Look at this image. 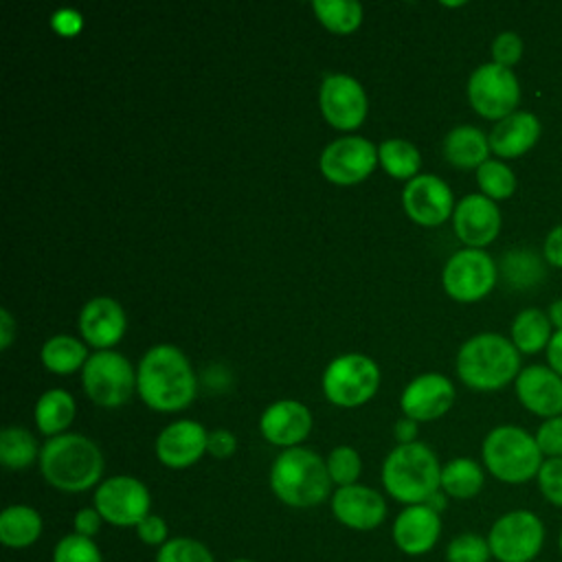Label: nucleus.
<instances>
[{
	"label": "nucleus",
	"instance_id": "42",
	"mask_svg": "<svg viewBox=\"0 0 562 562\" xmlns=\"http://www.w3.org/2000/svg\"><path fill=\"white\" fill-rule=\"evenodd\" d=\"M134 529H136L138 540L149 544V547H158L160 549L169 540V527H167L165 518L158 516V514L145 516Z\"/></svg>",
	"mask_w": 562,
	"mask_h": 562
},
{
	"label": "nucleus",
	"instance_id": "30",
	"mask_svg": "<svg viewBox=\"0 0 562 562\" xmlns=\"http://www.w3.org/2000/svg\"><path fill=\"white\" fill-rule=\"evenodd\" d=\"M88 358L90 356L86 345L66 334L48 338L42 347V364L59 375H68L75 373L77 369H83Z\"/></svg>",
	"mask_w": 562,
	"mask_h": 562
},
{
	"label": "nucleus",
	"instance_id": "47",
	"mask_svg": "<svg viewBox=\"0 0 562 562\" xmlns=\"http://www.w3.org/2000/svg\"><path fill=\"white\" fill-rule=\"evenodd\" d=\"M393 435L397 439V443H413L417 439V422L411 417H402L395 422Z\"/></svg>",
	"mask_w": 562,
	"mask_h": 562
},
{
	"label": "nucleus",
	"instance_id": "45",
	"mask_svg": "<svg viewBox=\"0 0 562 562\" xmlns=\"http://www.w3.org/2000/svg\"><path fill=\"white\" fill-rule=\"evenodd\" d=\"M544 259L553 268H562V224L553 226L544 237Z\"/></svg>",
	"mask_w": 562,
	"mask_h": 562
},
{
	"label": "nucleus",
	"instance_id": "18",
	"mask_svg": "<svg viewBox=\"0 0 562 562\" xmlns=\"http://www.w3.org/2000/svg\"><path fill=\"white\" fill-rule=\"evenodd\" d=\"M454 386L441 373L417 375L402 393L400 406L404 417L415 422H430L446 415L454 404Z\"/></svg>",
	"mask_w": 562,
	"mask_h": 562
},
{
	"label": "nucleus",
	"instance_id": "28",
	"mask_svg": "<svg viewBox=\"0 0 562 562\" xmlns=\"http://www.w3.org/2000/svg\"><path fill=\"white\" fill-rule=\"evenodd\" d=\"M483 483H485L483 468L474 459L457 457L446 465H441L439 485L448 498H457V501L474 498L483 490Z\"/></svg>",
	"mask_w": 562,
	"mask_h": 562
},
{
	"label": "nucleus",
	"instance_id": "14",
	"mask_svg": "<svg viewBox=\"0 0 562 562\" xmlns=\"http://www.w3.org/2000/svg\"><path fill=\"white\" fill-rule=\"evenodd\" d=\"M318 103L325 121L342 132L358 130L364 123L369 110L367 92L360 81L340 72L327 75L323 79Z\"/></svg>",
	"mask_w": 562,
	"mask_h": 562
},
{
	"label": "nucleus",
	"instance_id": "27",
	"mask_svg": "<svg viewBox=\"0 0 562 562\" xmlns=\"http://www.w3.org/2000/svg\"><path fill=\"white\" fill-rule=\"evenodd\" d=\"M512 342L520 353L533 356L538 351H544L551 336H553V325L549 321V314L538 310V307H527L518 312L512 321Z\"/></svg>",
	"mask_w": 562,
	"mask_h": 562
},
{
	"label": "nucleus",
	"instance_id": "7",
	"mask_svg": "<svg viewBox=\"0 0 562 562\" xmlns=\"http://www.w3.org/2000/svg\"><path fill=\"white\" fill-rule=\"evenodd\" d=\"M485 538L496 562H533L544 547L547 531L533 512L512 509L492 522Z\"/></svg>",
	"mask_w": 562,
	"mask_h": 562
},
{
	"label": "nucleus",
	"instance_id": "12",
	"mask_svg": "<svg viewBox=\"0 0 562 562\" xmlns=\"http://www.w3.org/2000/svg\"><path fill=\"white\" fill-rule=\"evenodd\" d=\"M94 507L108 525L136 527L145 516L151 514V496L147 485L136 476L116 474L97 485Z\"/></svg>",
	"mask_w": 562,
	"mask_h": 562
},
{
	"label": "nucleus",
	"instance_id": "13",
	"mask_svg": "<svg viewBox=\"0 0 562 562\" xmlns=\"http://www.w3.org/2000/svg\"><path fill=\"white\" fill-rule=\"evenodd\" d=\"M323 176L340 187L367 180L378 165V147L362 136H342L329 143L321 154Z\"/></svg>",
	"mask_w": 562,
	"mask_h": 562
},
{
	"label": "nucleus",
	"instance_id": "44",
	"mask_svg": "<svg viewBox=\"0 0 562 562\" xmlns=\"http://www.w3.org/2000/svg\"><path fill=\"white\" fill-rule=\"evenodd\" d=\"M237 450V439L233 432L228 430H213L209 432V446H206V452L215 459H228L233 457Z\"/></svg>",
	"mask_w": 562,
	"mask_h": 562
},
{
	"label": "nucleus",
	"instance_id": "49",
	"mask_svg": "<svg viewBox=\"0 0 562 562\" xmlns=\"http://www.w3.org/2000/svg\"><path fill=\"white\" fill-rule=\"evenodd\" d=\"M424 505H428L432 512L441 514V512L448 507V496H446L441 490H437L435 494H430V496L426 498V503H424Z\"/></svg>",
	"mask_w": 562,
	"mask_h": 562
},
{
	"label": "nucleus",
	"instance_id": "25",
	"mask_svg": "<svg viewBox=\"0 0 562 562\" xmlns=\"http://www.w3.org/2000/svg\"><path fill=\"white\" fill-rule=\"evenodd\" d=\"M490 151L487 134L474 125H457L443 138V158L459 169H479Z\"/></svg>",
	"mask_w": 562,
	"mask_h": 562
},
{
	"label": "nucleus",
	"instance_id": "15",
	"mask_svg": "<svg viewBox=\"0 0 562 562\" xmlns=\"http://www.w3.org/2000/svg\"><path fill=\"white\" fill-rule=\"evenodd\" d=\"M402 204L406 215L419 226H439L454 213L450 187L432 173H422L408 180L402 193Z\"/></svg>",
	"mask_w": 562,
	"mask_h": 562
},
{
	"label": "nucleus",
	"instance_id": "26",
	"mask_svg": "<svg viewBox=\"0 0 562 562\" xmlns=\"http://www.w3.org/2000/svg\"><path fill=\"white\" fill-rule=\"evenodd\" d=\"M44 522L31 505H9L0 514V542L9 549H26L42 536Z\"/></svg>",
	"mask_w": 562,
	"mask_h": 562
},
{
	"label": "nucleus",
	"instance_id": "41",
	"mask_svg": "<svg viewBox=\"0 0 562 562\" xmlns=\"http://www.w3.org/2000/svg\"><path fill=\"white\" fill-rule=\"evenodd\" d=\"M536 443L544 459L562 457V415L544 419L536 430Z\"/></svg>",
	"mask_w": 562,
	"mask_h": 562
},
{
	"label": "nucleus",
	"instance_id": "23",
	"mask_svg": "<svg viewBox=\"0 0 562 562\" xmlns=\"http://www.w3.org/2000/svg\"><path fill=\"white\" fill-rule=\"evenodd\" d=\"M125 312L119 301L110 296L90 299L79 314V331L88 345L97 349L114 347L125 334Z\"/></svg>",
	"mask_w": 562,
	"mask_h": 562
},
{
	"label": "nucleus",
	"instance_id": "3",
	"mask_svg": "<svg viewBox=\"0 0 562 562\" xmlns=\"http://www.w3.org/2000/svg\"><path fill=\"white\" fill-rule=\"evenodd\" d=\"M520 371V351L496 331L474 334L457 351V373L474 391H498L516 382Z\"/></svg>",
	"mask_w": 562,
	"mask_h": 562
},
{
	"label": "nucleus",
	"instance_id": "19",
	"mask_svg": "<svg viewBox=\"0 0 562 562\" xmlns=\"http://www.w3.org/2000/svg\"><path fill=\"white\" fill-rule=\"evenodd\" d=\"M209 432L200 422L180 419L165 426L156 439V457L171 470H184L206 452Z\"/></svg>",
	"mask_w": 562,
	"mask_h": 562
},
{
	"label": "nucleus",
	"instance_id": "29",
	"mask_svg": "<svg viewBox=\"0 0 562 562\" xmlns=\"http://www.w3.org/2000/svg\"><path fill=\"white\" fill-rule=\"evenodd\" d=\"M75 419V400L64 389H50L46 391L37 404H35V424L42 435L57 437L64 435V430Z\"/></svg>",
	"mask_w": 562,
	"mask_h": 562
},
{
	"label": "nucleus",
	"instance_id": "17",
	"mask_svg": "<svg viewBox=\"0 0 562 562\" xmlns=\"http://www.w3.org/2000/svg\"><path fill=\"white\" fill-rule=\"evenodd\" d=\"M331 514L340 525L349 529L371 531L384 522L386 501L378 490L353 483L334 492Z\"/></svg>",
	"mask_w": 562,
	"mask_h": 562
},
{
	"label": "nucleus",
	"instance_id": "43",
	"mask_svg": "<svg viewBox=\"0 0 562 562\" xmlns=\"http://www.w3.org/2000/svg\"><path fill=\"white\" fill-rule=\"evenodd\" d=\"M103 516L97 512V507H81L75 518H72V527H75V533L83 536V538H92L101 531V525H103Z\"/></svg>",
	"mask_w": 562,
	"mask_h": 562
},
{
	"label": "nucleus",
	"instance_id": "11",
	"mask_svg": "<svg viewBox=\"0 0 562 562\" xmlns=\"http://www.w3.org/2000/svg\"><path fill=\"white\" fill-rule=\"evenodd\" d=\"M496 263L481 248H461L443 266L441 283L450 299L459 303H476L496 285Z\"/></svg>",
	"mask_w": 562,
	"mask_h": 562
},
{
	"label": "nucleus",
	"instance_id": "39",
	"mask_svg": "<svg viewBox=\"0 0 562 562\" xmlns=\"http://www.w3.org/2000/svg\"><path fill=\"white\" fill-rule=\"evenodd\" d=\"M536 481L544 501L562 509V457L544 459Z\"/></svg>",
	"mask_w": 562,
	"mask_h": 562
},
{
	"label": "nucleus",
	"instance_id": "5",
	"mask_svg": "<svg viewBox=\"0 0 562 562\" xmlns=\"http://www.w3.org/2000/svg\"><path fill=\"white\" fill-rule=\"evenodd\" d=\"M441 465L437 454L422 441L397 443L382 463L386 494L404 505H422L441 490Z\"/></svg>",
	"mask_w": 562,
	"mask_h": 562
},
{
	"label": "nucleus",
	"instance_id": "10",
	"mask_svg": "<svg viewBox=\"0 0 562 562\" xmlns=\"http://www.w3.org/2000/svg\"><path fill=\"white\" fill-rule=\"evenodd\" d=\"M468 101L472 110L490 121H501L516 112L520 101V83L512 68L494 61L481 64L468 79Z\"/></svg>",
	"mask_w": 562,
	"mask_h": 562
},
{
	"label": "nucleus",
	"instance_id": "40",
	"mask_svg": "<svg viewBox=\"0 0 562 562\" xmlns=\"http://www.w3.org/2000/svg\"><path fill=\"white\" fill-rule=\"evenodd\" d=\"M522 57V40L514 31H503L492 42V61L505 68H512Z\"/></svg>",
	"mask_w": 562,
	"mask_h": 562
},
{
	"label": "nucleus",
	"instance_id": "1",
	"mask_svg": "<svg viewBox=\"0 0 562 562\" xmlns=\"http://www.w3.org/2000/svg\"><path fill=\"white\" fill-rule=\"evenodd\" d=\"M195 389L193 367L178 347L156 345L140 358L136 369V391L151 411H182L193 402Z\"/></svg>",
	"mask_w": 562,
	"mask_h": 562
},
{
	"label": "nucleus",
	"instance_id": "35",
	"mask_svg": "<svg viewBox=\"0 0 562 562\" xmlns=\"http://www.w3.org/2000/svg\"><path fill=\"white\" fill-rule=\"evenodd\" d=\"M156 562H215L209 547L189 536L169 538L156 553Z\"/></svg>",
	"mask_w": 562,
	"mask_h": 562
},
{
	"label": "nucleus",
	"instance_id": "2",
	"mask_svg": "<svg viewBox=\"0 0 562 562\" xmlns=\"http://www.w3.org/2000/svg\"><path fill=\"white\" fill-rule=\"evenodd\" d=\"M40 470L46 483L55 490L77 494L101 481L103 454L92 439L79 432H64L44 443L40 452Z\"/></svg>",
	"mask_w": 562,
	"mask_h": 562
},
{
	"label": "nucleus",
	"instance_id": "20",
	"mask_svg": "<svg viewBox=\"0 0 562 562\" xmlns=\"http://www.w3.org/2000/svg\"><path fill=\"white\" fill-rule=\"evenodd\" d=\"M516 397L533 415H562V378L549 364H529L516 378Z\"/></svg>",
	"mask_w": 562,
	"mask_h": 562
},
{
	"label": "nucleus",
	"instance_id": "8",
	"mask_svg": "<svg viewBox=\"0 0 562 562\" xmlns=\"http://www.w3.org/2000/svg\"><path fill=\"white\" fill-rule=\"evenodd\" d=\"M86 395L103 408L123 406L136 389V371L119 351H94L81 369Z\"/></svg>",
	"mask_w": 562,
	"mask_h": 562
},
{
	"label": "nucleus",
	"instance_id": "33",
	"mask_svg": "<svg viewBox=\"0 0 562 562\" xmlns=\"http://www.w3.org/2000/svg\"><path fill=\"white\" fill-rule=\"evenodd\" d=\"M42 450H37L35 437L20 426H7L0 432V461L9 470L29 468Z\"/></svg>",
	"mask_w": 562,
	"mask_h": 562
},
{
	"label": "nucleus",
	"instance_id": "38",
	"mask_svg": "<svg viewBox=\"0 0 562 562\" xmlns=\"http://www.w3.org/2000/svg\"><path fill=\"white\" fill-rule=\"evenodd\" d=\"M53 562H103V555L92 538H83L72 531L55 544Z\"/></svg>",
	"mask_w": 562,
	"mask_h": 562
},
{
	"label": "nucleus",
	"instance_id": "34",
	"mask_svg": "<svg viewBox=\"0 0 562 562\" xmlns=\"http://www.w3.org/2000/svg\"><path fill=\"white\" fill-rule=\"evenodd\" d=\"M476 184L485 198L498 202L514 195L516 176L507 162L490 158L476 169Z\"/></svg>",
	"mask_w": 562,
	"mask_h": 562
},
{
	"label": "nucleus",
	"instance_id": "50",
	"mask_svg": "<svg viewBox=\"0 0 562 562\" xmlns=\"http://www.w3.org/2000/svg\"><path fill=\"white\" fill-rule=\"evenodd\" d=\"M547 314H549V321H551V325L555 327V331H560V329H562V299L553 301V303L549 305Z\"/></svg>",
	"mask_w": 562,
	"mask_h": 562
},
{
	"label": "nucleus",
	"instance_id": "31",
	"mask_svg": "<svg viewBox=\"0 0 562 562\" xmlns=\"http://www.w3.org/2000/svg\"><path fill=\"white\" fill-rule=\"evenodd\" d=\"M378 162L395 180H413L419 176L422 154L419 149L404 138H386L378 147Z\"/></svg>",
	"mask_w": 562,
	"mask_h": 562
},
{
	"label": "nucleus",
	"instance_id": "52",
	"mask_svg": "<svg viewBox=\"0 0 562 562\" xmlns=\"http://www.w3.org/2000/svg\"><path fill=\"white\" fill-rule=\"evenodd\" d=\"M231 562H252V560H246V558H235V560H231Z\"/></svg>",
	"mask_w": 562,
	"mask_h": 562
},
{
	"label": "nucleus",
	"instance_id": "21",
	"mask_svg": "<svg viewBox=\"0 0 562 562\" xmlns=\"http://www.w3.org/2000/svg\"><path fill=\"white\" fill-rule=\"evenodd\" d=\"M395 547L406 555H424L435 549L441 536V514L432 512L428 505H406L391 529Z\"/></svg>",
	"mask_w": 562,
	"mask_h": 562
},
{
	"label": "nucleus",
	"instance_id": "6",
	"mask_svg": "<svg viewBox=\"0 0 562 562\" xmlns=\"http://www.w3.org/2000/svg\"><path fill=\"white\" fill-rule=\"evenodd\" d=\"M481 457L487 472L509 485L536 479L544 461L536 435L512 424L496 426L487 432L481 446Z\"/></svg>",
	"mask_w": 562,
	"mask_h": 562
},
{
	"label": "nucleus",
	"instance_id": "37",
	"mask_svg": "<svg viewBox=\"0 0 562 562\" xmlns=\"http://www.w3.org/2000/svg\"><path fill=\"white\" fill-rule=\"evenodd\" d=\"M492 551L487 538L474 531L454 536L446 547V562H490Z\"/></svg>",
	"mask_w": 562,
	"mask_h": 562
},
{
	"label": "nucleus",
	"instance_id": "16",
	"mask_svg": "<svg viewBox=\"0 0 562 562\" xmlns=\"http://www.w3.org/2000/svg\"><path fill=\"white\" fill-rule=\"evenodd\" d=\"M501 211L494 200L483 193H470L461 198L452 213L454 235L468 248H481L492 244L501 233Z\"/></svg>",
	"mask_w": 562,
	"mask_h": 562
},
{
	"label": "nucleus",
	"instance_id": "22",
	"mask_svg": "<svg viewBox=\"0 0 562 562\" xmlns=\"http://www.w3.org/2000/svg\"><path fill=\"white\" fill-rule=\"evenodd\" d=\"M259 430L272 446L296 448L312 430V413L296 400H279L261 413Z\"/></svg>",
	"mask_w": 562,
	"mask_h": 562
},
{
	"label": "nucleus",
	"instance_id": "24",
	"mask_svg": "<svg viewBox=\"0 0 562 562\" xmlns=\"http://www.w3.org/2000/svg\"><path fill=\"white\" fill-rule=\"evenodd\" d=\"M540 121L527 110H516L509 116L494 123L487 134L490 149L498 158H518L527 154L540 138Z\"/></svg>",
	"mask_w": 562,
	"mask_h": 562
},
{
	"label": "nucleus",
	"instance_id": "32",
	"mask_svg": "<svg viewBox=\"0 0 562 562\" xmlns=\"http://www.w3.org/2000/svg\"><path fill=\"white\" fill-rule=\"evenodd\" d=\"M312 11L318 22L336 35L353 33L362 22V4L356 0H314Z\"/></svg>",
	"mask_w": 562,
	"mask_h": 562
},
{
	"label": "nucleus",
	"instance_id": "36",
	"mask_svg": "<svg viewBox=\"0 0 562 562\" xmlns=\"http://www.w3.org/2000/svg\"><path fill=\"white\" fill-rule=\"evenodd\" d=\"M327 472L331 476V483L338 487L353 485L362 472V461L360 454L351 446H338L334 448L327 459Z\"/></svg>",
	"mask_w": 562,
	"mask_h": 562
},
{
	"label": "nucleus",
	"instance_id": "4",
	"mask_svg": "<svg viewBox=\"0 0 562 562\" xmlns=\"http://www.w3.org/2000/svg\"><path fill=\"white\" fill-rule=\"evenodd\" d=\"M331 476L325 459L310 448L283 450L270 468V487L274 496L290 507H316L331 494Z\"/></svg>",
	"mask_w": 562,
	"mask_h": 562
},
{
	"label": "nucleus",
	"instance_id": "51",
	"mask_svg": "<svg viewBox=\"0 0 562 562\" xmlns=\"http://www.w3.org/2000/svg\"><path fill=\"white\" fill-rule=\"evenodd\" d=\"M558 549H560V553H562V529H560V536H558Z\"/></svg>",
	"mask_w": 562,
	"mask_h": 562
},
{
	"label": "nucleus",
	"instance_id": "9",
	"mask_svg": "<svg viewBox=\"0 0 562 562\" xmlns=\"http://www.w3.org/2000/svg\"><path fill=\"white\" fill-rule=\"evenodd\" d=\"M380 384L378 364L362 353H345L334 358L323 373L325 397L340 406L353 408L369 402Z\"/></svg>",
	"mask_w": 562,
	"mask_h": 562
},
{
	"label": "nucleus",
	"instance_id": "46",
	"mask_svg": "<svg viewBox=\"0 0 562 562\" xmlns=\"http://www.w3.org/2000/svg\"><path fill=\"white\" fill-rule=\"evenodd\" d=\"M544 353H547L549 367L562 378V329H560V331H553V336H551V340H549Z\"/></svg>",
	"mask_w": 562,
	"mask_h": 562
},
{
	"label": "nucleus",
	"instance_id": "48",
	"mask_svg": "<svg viewBox=\"0 0 562 562\" xmlns=\"http://www.w3.org/2000/svg\"><path fill=\"white\" fill-rule=\"evenodd\" d=\"M13 338H15V321L9 314V310H0V347L9 349Z\"/></svg>",
	"mask_w": 562,
	"mask_h": 562
}]
</instances>
